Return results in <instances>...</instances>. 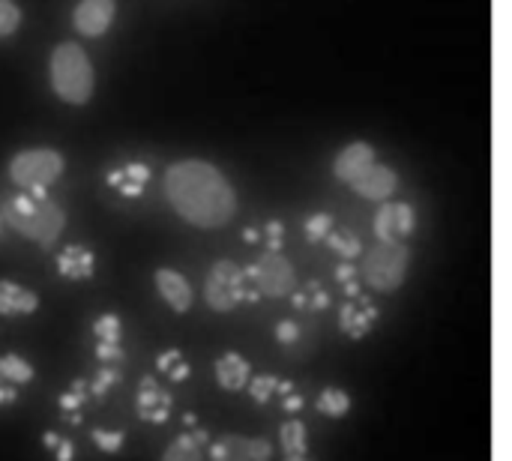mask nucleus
Instances as JSON below:
<instances>
[{
    "label": "nucleus",
    "mask_w": 512,
    "mask_h": 461,
    "mask_svg": "<svg viewBox=\"0 0 512 461\" xmlns=\"http://www.w3.org/2000/svg\"><path fill=\"white\" fill-rule=\"evenodd\" d=\"M165 198L180 219L204 231L228 225L237 213L234 186L216 165L201 159H183L165 171Z\"/></svg>",
    "instance_id": "nucleus-1"
},
{
    "label": "nucleus",
    "mask_w": 512,
    "mask_h": 461,
    "mask_svg": "<svg viewBox=\"0 0 512 461\" xmlns=\"http://www.w3.org/2000/svg\"><path fill=\"white\" fill-rule=\"evenodd\" d=\"M0 219L18 231L21 237L33 240L42 249H51L57 243V237L66 228V213L63 207H57L45 192H18L12 195L3 210Z\"/></svg>",
    "instance_id": "nucleus-2"
},
{
    "label": "nucleus",
    "mask_w": 512,
    "mask_h": 461,
    "mask_svg": "<svg viewBox=\"0 0 512 461\" xmlns=\"http://www.w3.org/2000/svg\"><path fill=\"white\" fill-rule=\"evenodd\" d=\"M93 63L75 42H60L51 51V87L69 105H87L93 96Z\"/></svg>",
    "instance_id": "nucleus-3"
},
{
    "label": "nucleus",
    "mask_w": 512,
    "mask_h": 461,
    "mask_svg": "<svg viewBox=\"0 0 512 461\" xmlns=\"http://www.w3.org/2000/svg\"><path fill=\"white\" fill-rule=\"evenodd\" d=\"M408 264H411V252L405 243H375L366 255H363V282L378 291V294H393L405 285L408 276Z\"/></svg>",
    "instance_id": "nucleus-4"
},
{
    "label": "nucleus",
    "mask_w": 512,
    "mask_h": 461,
    "mask_svg": "<svg viewBox=\"0 0 512 461\" xmlns=\"http://www.w3.org/2000/svg\"><path fill=\"white\" fill-rule=\"evenodd\" d=\"M63 156L48 147L21 150L9 162V180L24 192H45L63 174Z\"/></svg>",
    "instance_id": "nucleus-5"
},
{
    "label": "nucleus",
    "mask_w": 512,
    "mask_h": 461,
    "mask_svg": "<svg viewBox=\"0 0 512 461\" xmlns=\"http://www.w3.org/2000/svg\"><path fill=\"white\" fill-rule=\"evenodd\" d=\"M204 300L213 312H231L246 300H258V294L255 288H249L243 270L234 261H216L204 282Z\"/></svg>",
    "instance_id": "nucleus-6"
},
{
    "label": "nucleus",
    "mask_w": 512,
    "mask_h": 461,
    "mask_svg": "<svg viewBox=\"0 0 512 461\" xmlns=\"http://www.w3.org/2000/svg\"><path fill=\"white\" fill-rule=\"evenodd\" d=\"M243 276L255 288L258 297H273V300L288 297L297 285V273L282 252H264L258 261H252L243 270Z\"/></svg>",
    "instance_id": "nucleus-7"
},
{
    "label": "nucleus",
    "mask_w": 512,
    "mask_h": 461,
    "mask_svg": "<svg viewBox=\"0 0 512 461\" xmlns=\"http://www.w3.org/2000/svg\"><path fill=\"white\" fill-rule=\"evenodd\" d=\"M417 216L405 201H387L375 216V237L378 243H405L414 234Z\"/></svg>",
    "instance_id": "nucleus-8"
},
{
    "label": "nucleus",
    "mask_w": 512,
    "mask_h": 461,
    "mask_svg": "<svg viewBox=\"0 0 512 461\" xmlns=\"http://www.w3.org/2000/svg\"><path fill=\"white\" fill-rule=\"evenodd\" d=\"M213 461H273V447L264 438L246 435H222L210 447Z\"/></svg>",
    "instance_id": "nucleus-9"
},
{
    "label": "nucleus",
    "mask_w": 512,
    "mask_h": 461,
    "mask_svg": "<svg viewBox=\"0 0 512 461\" xmlns=\"http://www.w3.org/2000/svg\"><path fill=\"white\" fill-rule=\"evenodd\" d=\"M378 318H381V309L372 300H366L363 294L348 297L345 306L339 309V324L348 339H366L375 330Z\"/></svg>",
    "instance_id": "nucleus-10"
},
{
    "label": "nucleus",
    "mask_w": 512,
    "mask_h": 461,
    "mask_svg": "<svg viewBox=\"0 0 512 461\" xmlns=\"http://www.w3.org/2000/svg\"><path fill=\"white\" fill-rule=\"evenodd\" d=\"M114 9H117L114 0H78V6L72 12V24H75V30L81 36L96 39V36H102L111 27Z\"/></svg>",
    "instance_id": "nucleus-11"
},
{
    "label": "nucleus",
    "mask_w": 512,
    "mask_h": 461,
    "mask_svg": "<svg viewBox=\"0 0 512 461\" xmlns=\"http://www.w3.org/2000/svg\"><path fill=\"white\" fill-rule=\"evenodd\" d=\"M351 189H354L360 198H366V201H387V198L399 189V177H396L393 168L375 162V165H369V168L351 183Z\"/></svg>",
    "instance_id": "nucleus-12"
},
{
    "label": "nucleus",
    "mask_w": 512,
    "mask_h": 461,
    "mask_svg": "<svg viewBox=\"0 0 512 461\" xmlns=\"http://www.w3.org/2000/svg\"><path fill=\"white\" fill-rule=\"evenodd\" d=\"M153 282H156L159 297L168 303V309H174L177 315H183V312L192 309V297H195V294H192V285L186 282L183 273H177V270H171V267H159L156 276H153Z\"/></svg>",
    "instance_id": "nucleus-13"
},
{
    "label": "nucleus",
    "mask_w": 512,
    "mask_h": 461,
    "mask_svg": "<svg viewBox=\"0 0 512 461\" xmlns=\"http://www.w3.org/2000/svg\"><path fill=\"white\" fill-rule=\"evenodd\" d=\"M138 417L144 423H156V426H162L171 417V396L156 384L153 375L141 378V384H138Z\"/></svg>",
    "instance_id": "nucleus-14"
},
{
    "label": "nucleus",
    "mask_w": 512,
    "mask_h": 461,
    "mask_svg": "<svg viewBox=\"0 0 512 461\" xmlns=\"http://www.w3.org/2000/svg\"><path fill=\"white\" fill-rule=\"evenodd\" d=\"M369 165H375V150L366 141H354L345 150H339V156L333 162V174H336V180L351 186Z\"/></svg>",
    "instance_id": "nucleus-15"
},
{
    "label": "nucleus",
    "mask_w": 512,
    "mask_h": 461,
    "mask_svg": "<svg viewBox=\"0 0 512 461\" xmlns=\"http://www.w3.org/2000/svg\"><path fill=\"white\" fill-rule=\"evenodd\" d=\"M57 273L72 282H87L96 273V258L87 246H63L57 252Z\"/></svg>",
    "instance_id": "nucleus-16"
},
{
    "label": "nucleus",
    "mask_w": 512,
    "mask_h": 461,
    "mask_svg": "<svg viewBox=\"0 0 512 461\" xmlns=\"http://www.w3.org/2000/svg\"><path fill=\"white\" fill-rule=\"evenodd\" d=\"M39 309V297L18 285V282H9V279H0V315L9 318V315H33Z\"/></svg>",
    "instance_id": "nucleus-17"
},
{
    "label": "nucleus",
    "mask_w": 512,
    "mask_h": 461,
    "mask_svg": "<svg viewBox=\"0 0 512 461\" xmlns=\"http://www.w3.org/2000/svg\"><path fill=\"white\" fill-rule=\"evenodd\" d=\"M249 375H252V366L234 351H228L216 360V384L228 393H240L249 384Z\"/></svg>",
    "instance_id": "nucleus-18"
},
{
    "label": "nucleus",
    "mask_w": 512,
    "mask_h": 461,
    "mask_svg": "<svg viewBox=\"0 0 512 461\" xmlns=\"http://www.w3.org/2000/svg\"><path fill=\"white\" fill-rule=\"evenodd\" d=\"M93 333H96V357L102 363L123 357V348H120V333L123 330H120V318L117 315H99Z\"/></svg>",
    "instance_id": "nucleus-19"
},
{
    "label": "nucleus",
    "mask_w": 512,
    "mask_h": 461,
    "mask_svg": "<svg viewBox=\"0 0 512 461\" xmlns=\"http://www.w3.org/2000/svg\"><path fill=\"white\" fill-rule=\"evenodd\" d=\"M204 444H207L204 432H198V429L183 432L168 444V450L162 453L159 461H204Z\"/></svg>",
    "instance_id": "nucleus-20"
},
{
    "label": "nucleus",
    "mask_w": 512,
    "mask_h": 461,
    "mask_svg": "<svg viewBox=\"0 0 512 461\" xmlns=\"http://www.w3.org/2000/svg\"><path fill=\"white\" fill-rule=\"evenodd\" d=\"M147 180H150V171H147V165H141V162H132V165H126V168L108 174V183H111L117 192L129 195V198H138V195L144 192Z\"/></svg>",
    "instance_id": "nucleus-21"
},
{
    "label": "nucleus",
    "mask_w": 512,
    "mask_h": 461,
    "mask_svg": "<svg viewBox=\"0 0 512 461\" xmlns=\"http://www.w3.org/2000/svg\"><path fill=\"white\" fill-rule=\"evenodd\" d=\"M0 378H3L6 384L18 387V384H30V381L36 378V372H33V366H30L24 357H18V354H3V357H0Z\"/></svg>",
    "instance_id": "nucleus-22"
},
{
    "label": "nucleus",
    "mask_w": 512,
    "mask_h": 461,
    "mask_svg": "<svg viewBox=\"0 0 512 461\" xmlns=\"http://www.w3.org/2000/svg\"><path fill=\"white\" fill-rule=\"evenodd\" d=\"M279 444H282V453L285 456H306V444H309V438H306V426L300 423V420H288V423H282V432H279Z\"/></svg>",
    "instance_id": "nucleus-23"
},
{
    "label": "nucleus",
    "mask_w": 512,
    "mask_h": 461,
    "mask_svg": "<svg viewBox=\"0 0 512 461\" xmlns=\"http://www.w3.org/2000/svg\"><path fill=\"white\" fill-rule=\"evenodd\" d=\"M318 411L333 417V420H342L351 411V396L345 390H339V387H327L318 396Z\"/></svg>",
    "instance_id": "nucleus-24"
},
{
    "label": "nucleus",
    "mask_w": 512,
    "mask_h": 461,
    "mask_svg": "<svg viewBox=\"0 0 512 461\" xmlns=\"http://www.w3.org/2000/svg\"><path fill=\"white\" fill-rule=\"evenodd\" d=\"M327 246L336 252V255H342L345 261H354L357 255H363V243H360V237L354 234V231H330L327 237Z\"/></svg>",
    "instance_id": "nucleus-25"
},
{
    "label": "nucleus",
    "mask_w": 512,
    "mask_h": 461,
    "mask_svg": "<svg viewBox=\"0 0 512 461\" xmlns=\"http://www.w3.org/2000/svg\"><path fill=\"white\" fill-rule=\"evenodd\" d=\"M294 294V306L297 309H327L330 306V294L318 285V282H306L303 288L291 291Z\"/></svg>",
    "instance_id": "nucleus-26"
},
{
    "label": "nucleus",
    "mask_w": 512,
    "mask_h": 461,
    "mask_svg": "<svg viewBox=\"0 0 512 461\" xmlns=\"http://www.w3.org/2000/svg\"><path fill=\"white\" fill-rule=\"evenodd\" d=\"M156 369L162 375H168L171 381H186L189 378V363L180 351H165L159 360H156Z\"/></svg>",
    "instance_id": "nucleus-27"
},
{
    "label": "nucleus",
    "mask_w": 512,
    "mask_h": 461,
    "mask_svg": "<svg viewBox=\"0 0 512 461\" xmlns=\"http://www.w3.org/2000/svg\"><path fill=\"white\" fill-rule=\"evenodd\" d=\"M276 390H279V381H276L273 375H258V378H249V393H252V399H255L258 405L270 402Z\"/></svg>",
    "instance_id": "nucleus-28"
},
{
    "label": "nucleus",
    "mask_w": 512,
    "mask_h": 461,
    "mask_svg": "<svg viewBox=\"0 0 512 461\" xmlns=\"http://www.w3.org/2000/svg\"><path fill=\"white\" fill-rule=\"evenodd\" d=\"M330 231H333V216H330V213H315V216H309V222H306V237H309V243H321Z\"/></svg>",
    "instance_id": "nucleus-29"
},
{
    "label": "nucleus",
    "mask_w": 512,
    "mask_h": 461,
    "mask_svg": "<svg viewBox=\"0 0 512 461\" xmlns=\"http://www.w3.org/2000/svg\"><path fill=\"white\" fill-rule=\"evenodd\" d=\"M21 24V9L12 0H0V36H12Z\"/></svg>",
    "instance_id": "nucleus-30"
},
{
    "label": "nucleus",
    "mask_w": 512,
    "mask_h": 461,
    "mask_svg": "<svg viewBox=\"0 0 512 461\" xmlns=\"http://www.w3.org/2000/svg\"><path fill=\"white\" fill-rule=\"evenodd\" d=\"M42 441L48 444V450L54 453V459H57V461H72V456H75L72 444H69L66 438L54 435V432H45V435H42Z\"/></svg>",
    "instance_id": "nucleus-31"
},
{
    "label": "nucleus",
    "mask_w": 512,
    "mask_h": 461,
    "mask_svg": "<svg viewBox=\"0 0 512 461\" xmlns=\"http://www.w3.org/2000/svg\"><path fill=\"white\" fill-rule=\"evenodd\" d=\"M93 441L102 453H117L126 441L123 432H102V429H93Z\"/></svg>",
    "instance_id": "nucleus-32"
},
{
    "label": "nucleus",
    "mask_w": 512,
    "mask_h": 461,
    "mask_svg": "<svg viewBox=\"0 0 512 461\" xmlns=\"http://www.w3.org/2000/svg\"><path fill=\"white\" fill-rule=\"evenodd\" d=\"M336 279L345 285L348 297H357V294H363V291H360V285H357V270H354L351 264H339V267H336Z\"/></svg>",
    "instance_id": "nucleus-33"
},
{
    "label": "nucleus",
    "mask_w": 512,
    "mask_h": 461,
    "mask_svg": "<svg viewBox=\"0 0 512 461\" xmlns=\"http://www.w3.org/2000/svg\"><path fill=\"white\" fill-rule=\"evenodd\" d=\"M114 381H117V372H114V369H102L99 378L93 381L90 393H93V396H102V393H108V390L114 387Z\"/></svg>",
    "instance_id": "nucleus-34"
},
{
    "label": "nucleus",
    "mask_w": 512,
    "mask_h": 461,
    "mask_svg": "<svg viewBox=\"0 0 512 461\" xmlns=\"http://www.w3.org/2000/svg\"><path fill=\"white\" fill-rule=\"evenodd\" d=\"M276 339H279L282 345H294V342L300 339V327H297L294 321H282V324L276 327Z\"/></svg>",
    "instance_id": "nucleus-35"
},
{
    "label": "nucleus",
    "mask_w": 512,
    "mask_h": 461,
    "mask_svg": "<svg viewBox=\"0 0 512 461\" xmlns=\"http://www.w3.org/2000/svg\"><path fill=\"white\" fill-rule=\"evenodd\" d=\"M267 252H282V222H267Z\"/></svg>",
    "instance_id": "nucleus-36"
},
{
    "label": "nucleus",
    "mask_w": 512,
    "mask_h": 461,
    "mask_svg": "<svg viewBox=\"0 0 512 461\" xmlns=\"http://www.w3.org/2000/svg\"><path fill=\"white\" fill-rule=\"evenodd\" d=\"M12 399H15V387L6 384V381L0 378V405H6V402H12Z\"/></svg>",
    "instance_id": "nucleus-37"
},
{
    "label": "nucleus",
    "mask_w": 512,
    "mask_h": 461,
    "mask_svg": "<svg viewBox=\"0 0 512 461\" xmlns=\"http://www.w3.org/2000/svg\"><path fill=\"white\" fill-rule=\"evenodd\" d=\"M285 408H288V411H300V408H303V399H300L297 393H288V396H285Z\"/></svg>",
    "instance_id": "nucleus-38"
},
{
    "label": "nucleus",
    "mask_w": 512,
    "mask_h": 461,
    "mask_svg": "<svg viewBox=\"0 0 512 461\" xmlns=\"http://www.w3.org/2000/svg\"><path fill=\"white\" fill-rule=\"evenodd\" d=\"M285 461H312L309 456H285Z\"/></svg>",
    "instance_id": "nucleus-39"
}]
</instances>
